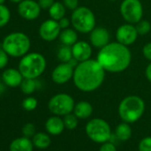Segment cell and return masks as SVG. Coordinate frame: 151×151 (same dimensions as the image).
I'll list each match as a JSON object with an SVG mask.
<instances>
[{"instance_id": "obj_1", "label": "cell", "mask_w": 151, "mask_h": 151, "mask_svg": "<svg viewBox=\"0 0 151 151\" xmlns=\"http://www.w3.org/2000/svg\"><path fill=\"white\" fill-rule=\"evenodd\" d=\"M105 78V69L97 60L79 62L74 69V84L82 92H93L98 89Z\"/></svg>"}, {"instance_id": "obj_2", "label": "cell", "mask_w": 151, "mask_h": 151, "mask_svg": "<svg viewBox=\"0 0 151 151\" xmlns=\"http://www.w3.org/2000/svg\"><path fill=\"white\" fill-rule=\"evenodd\" d=\"M132 60V54L126 45L118 42L109 43L100 50L97 60L105 69L111 73H119L125 70Z\"/></svg>"}, {"instance_id": "obj_3", "label": "cell", "mask_w": 151, "mask_h": 151, "mask_svg": "<svg viewBox=\"0 0 151 151\" xmlns=\"http://www.w3.org/2000/svg\"><path fill=\"white\" fill-rule=\"evenodd\" d=\"M46 68L45 58L38 52L27 53L22 57L18 69L24 78L36 79L45 72Z\"/></svg>"}, {"instance_id": "obj_4", "label": "cell", "mask_w": 151, "mask_h": 151, "mask_svg": "<svg viewBox=\"0 0 151 151\" xmlns=\"http://www.w3.org/2000/svg\"><path fill=\"white\" fill-rule=\"evenodd\" d=\"M145 111L144 101L136 95L125 97L118 106V114L120 118L128 124L137 122Z\"/></svg>"}, {"instance_id": "obj_5", "label": "cell", "mask_w": 151, "mask_h": 151, "mask_svg": "<svg viewBox=\"0 0 151 151\" xmlns=\"http://www.w3.org/2000/svg\"><path fill=\"white\" fill-rule=\"evenodd\" d=\"M1 47L14 58L23 57L30 49V39L22 32L8 34L3 40Z\"/></svg>"}, {"instance_id": "obj_6", "label": "cell", "mask_w": 151, "mask_h": 151, "mask_svg": "<svg viewBox=\"0 0 151 151\" xmlns=\"http://www.w3.org/2000/svg\"><path fill=\"white\" fill-rule=\"evenodd\" d=\"M71 23L74 29L80 33H90L95 28L94 14L86 6L78 7L72 13Z\"/></svg>"}, {"instance_id": "obj_7", "label": "cell", "mask_w": 151, "mask_h": 151, "mask_svg": "<svg viewBox=\"0 0 151 151\" xmlns=\"http://www.w3.org/2000/svg\"><path fill=\"white\" fill-rule=\"evenodd\" d=\"M86 132L93 141L101 144L109 141L112 136L109 123L101 118L90 120L86 126Z\"/></svg>"}, {"instance_id": "obj_8", "label": "cell", "mask_w": 151, "mask_h": 151, "mask_svg": "<svg viewBox=\"0 0 151 151\" xmlns=\"http://www.w3.org/2000/svg\"><path fill=\"white\" fill-rule=\"evenodd\" d=\"M75 107L74 99L67 93H58L52 96L48 102L49 110L56 116H66L72 113Z\"/></svg>"}, {"instance_id": "obj_9", "label": "cell", "mask_w": 151, "mask_h": 151, "mask_svg": "<svg viewBox=\"0 0 151 151\" xmlns=\"http://www.w3.org/2000/svg\"><path fill=\"white\" fill-rule=\"evenodd\" d=\"M120 13L125 22L137 24L142 20V5L139 0H124L120 6Z\"/></svg>"}, {"instance_id": "obj_10", "label": "cell", "mask_w": 151, "mask_h": 151, "mask_svg": "<svg viewBox=\"0 0 151 151\" xmlns=\"http://www.w3.org/2000/svg\"><path fill=\"white\" fill-rule=\"evenodd\" d=\"M41 7L38 2L34 0H23L18 5V13L25 20L33 21L39 17Z\"/></svg>"}, {"instance_id": "obj_11", "label": "cell", "mask_w": 151, "mask_h": 151, "mask_svg": "<svg viewBox=\"0 0 151 151\" xmlns=\"http://www.w3.org/2000/svg\"><path fill=\"white\" fill-rule=\"evenodd\" d=\"M61 29L59 25L58 21L50 19L45 21L39 27L40 37L47 42L55 40L60 37Z\"/></svg>"}, {"instance_id": "obj_12", "label": "cell", "mask_w": 151, "mask_h": 151, "mask_svg": "<svg viewBox=\"0 0 151 151\" xmlns=\"http://www.w3.org/2000/svg\"><path fill=\"white\" fill-rule=\"evenodd\" d=\"M138 35L139 34L137 32L136 27H134L133 24L131 23L120 26L116 33L117 42L126 46L132 45L136 41Z\"/></svg>"}, {"instance_id": "obj_13", "label": "cell", "mask_w": 151, "mask_h": 151, "mask_svg": "<svg viewBox=\"0 0 151 151\" xmlns=\"http://www.w3.org/2000/svg\"><path fill=\"white\" fill-rule=\"evenodd\" d=\"M74 75V68L68 62H62L58 65L52 73V79L55 84L63 85L68 82Z\"/></svg>"}, {"instance_id": "obj_14", "label": "cell", "mask_w": 151, "mask_h": 151, "mask_svg": "<svg viewBox=\"0 0 151 151\" xmlns=\"http://www.w3.org/2000/svg\"><path fill=\"white\" fill-rule=\"evenodd\" d=\"M90 33V42L93 46L101 49L109 44L110 35L105 28H94Z\"/></svg>"}, {"instance_id": "obj_15", "label": "cell", "mask_w": 151, "mask_h": 151, "mask_svg": "<svg viewBox=\"0 0 151 151\" xmlns=\"http://www.w3.org/2000/svg\"><path fill=\"white\" fill-rule=\"evenodd\" d=\"M72 54L78 62L87 60L92 56V46L85 41H78L72 46Z\"/></svg>"}, {"instance_id": "obj_16", "label": "cell", "mask_w": 151, "mask_h": 151, "mask_svg": "<svg viewBox=\"0 0 151 151\" xmlns=\"http://www.w3.org/2000/svg\"><path fill=\"white\" fill-rule=\"evenodd\" d=\"M23 79V76L20 70L16 68H7L2 73V80L4 84L12 88L20 86Z\"/></svg>"}, {"instance_id": "obj_17", "label": "cell", "mask_w": 151, "mask_h": 151, "mask_svg": "<svg viewBox=\"0 0 151 151\" xmlns=\"http://www.w3.org/2000/svg\"><path fill=\"white\" fill-rule=\"evenodd\" d=\"M45 129L51 135H60L65 129L63 119L56 115L49 117L45 122Z\"/></svg>"}, {"instance_id": "obj_18", "label": "cell", "mask_w": 151, "mask_h": 151, "mask_svg": "<svg viewBox=\"0 0 151 151\" xmlns=\"http://www.w3.org/2000/svg\"><path fill=\"white\" fill-rule=\"evenodd\" d=\"M33 142L27 137H21L14 139L10 146V151H33Z\"/></svg>"}, {"instance_id": "obj_19", "label": "cell", "mask_w": 151, "mask_h": 151, "mask_svg": "<svg viewBox=\"0 0 151 151\" xmlns=\"http://www.w3.org/2000/svg\"><path fill=\"white\" fill-rule=\"evenodd\" d=\"M73 111H74V114L79 119H86L92 116L93 109L90 102L82 101L77 104H75Z\"/></svg>"}, {"instance_id": "obj_20", "label": "cell", "mask_w": 151, "mask_h": 151, "mask_svg": "<svg viewBox=\"0 0 151 151\" xmlns=\"http://www.w3.org/2000/svg\"><path fill=\"white\" fill-rule=\"evenodd\" d=\"M60 40L63 45L72 46L74 44L78 42V34L72 29H65L60 31Z\"/></svg>"}, {"instance_id": "obj_21", "label": "cell", "mask_w": 151, "mask_h": 151, "mask_svg": "<svg viewBox=\"0 0 151 151\" xmlns=\"http://www.w3.org/2000/svg\"><path fill=\"white\" fill-rule=\"evenodd\" d=\"M115 135L117 139L121 141H127L132 137V128L128 123H121L116 126Z\"/></svg>"}, {"instance_id": "obj_22", "label": "cell", "mask_w": 151, "mask_h": 151, "mask_svg": "<svg viewBox=\"0 0 151 151\" xmlns=\"http://www.w3.org/2000/svg\"><path fill=\"white\" fill-rule=\"evenodd\" d=\"M32 142L36 147L40 149H45L51 145V138L47 133L37 132L33 136Z\"/></svg>"}, {"instance_id": "obj_23", "label": "cell", "mask_w": 151, "mask_h": 151, "mask_svg": "<svg viewBox=\"0 0 151 151\" xmlns=\"http://www.w3.org/2000/svg\"><path fill=\"white\" fill-rule=\"evenodd\" d=\"M48 12L51 19L55 21H60V19L65 17V14H66L65 6L62 3L54 2V4L48 10Z\"/></svg>"}, {"instance_id": "obj_24", "label": "cell", "mask_w": 151, "mask_h": 151, "mask_svg": "<svg viewBox=\"0 0 151 151\" xmlns=\"http://www.w3.org/2000/svg\"><path fill=\"white\" fill-rule=\"evenodd\" d=\"M37 86V85L36 79H30V78H24L20 86L22 92L27 95L33 93L36 91Z\"/></svg>"}, {"instance_id": "obj_25", "label": "cell", "mask_w": 151, "mask_h": 151, "mask_svg": "<svg viewBox=\"0 0 151 151\" xmlns=\"http://www.w3.org/2000/svg\"><path fill=\"white\" fill-rule=\"evenodd\" d=\"M58 58L61 62H69L73 58L72 47L68 45H63L58 52Z\"/></svg>"}, {"instance_id": "obj_26", "label": "cell", "mask_w": 151, "mask_h": 151, "mask_svg": "<svg viewBox=\"0 0 151 151\" xmlns=\"http://www.w3.org/2000/svg\"><path fill=\"white\" fill-rule=\"evenodd\" d=\"M11 20V12L9 8L3 5H0V28L6 26Z\"/></svg>"}, {"instance_id": "obj_27", "label": "cell", "mask_w": 151, "mask_h": 151, "mask_svg": "<svg viewBox=\"0 0 151 151\" xmlns=\"http://www.w3.org/2000/svg\"><path fill=\"white\" fill-rule=\"evenodd\" d=\"M78 117L76 116L75 114L69 113L66 116H64L63 118V122L65 124V128L68 129V130H74L77 128L78 124Z\"/></svg>"}, {"instance_id": "obj_28", "label": "cell", "mask_w": 151, "mask_h": 151, "mask_svg": "<svg viewBox=\"0 0 151 151\" xmlns=\"http://www.w3.org/2000/svg\"><path fill=\"white\" fill-rule=\"evenodd\" d=\"M136 29L139 35H146L151 29V25L149 22L146 20H141L136 24Z\"/></svg>"}, {"instance_id": "obj_29", "label": "cell", "mask_w": 151, "mask_h": 151, "mask_svg": "<svg viewBox=\"0 0 151 151\" xmlns=\"http://www.w3.org/2000/svg\"><path fill=\"white\" fill-rule=\"evenodd\" d=\"M37 107V100L34 97L25 98L22 101V108L27 111H32Z\"/></svg>"}, {"instance_id": "obj_30", "label": "cell", "mask_w": 151, "mask_h": 151, "mask_svg": "<svg viewBox=\"0 0 151 151\" xmlns=\"http://www.w3.org/2000/svg\"><path fill=\"white\" fill-rule=\"evenodd\" d=\"M138 149L139 151H151V137L147 136L143 138L139 143Z\"/></svg>"}, {"instance_id": "obj_31", "label": "cell", "mask_w": 151, "mask_h": 151, "mask_svg": "<svg viewBox=\"0 0 151 151\" xmlns=\"http://www.w3.org/2000/svg\"><path fill=\"white\" fill-rule=\"evenodd\" d=\"M22 133L25 137L27 138H30L33 137L36 134V128L35 125L32 123H28L26 124L23 128H22Z\"/></svg>"}, {"instance_id": "obj_32", "label": "cell", "mask_w": 151, "mask_h": 151, "mask_svg": "<svg viewBox=\"0 0 151 151\" xmlns=\"http://www.w3.org/2000/svg\"><path fill=\"white\" fill-rule=\"evenodd\" d=\"M9 55L8 53L1 47L0 48V69L5 68L9 61Z\"/></svg>"}, {"instance_id": "obj_33", "label": "cell", "mask_w": 151, "mask_h": 151, "mask_svg": "<svg viewBox=\"0 0 151 151\" xmlns=\"http://www.w3.org/2000/svg\"><path fill=\"white\" fill-rule=\"evenodd\" d=\"M63 5L69 10H76L78 7V0H63Z\"/></svg>"}, {"instance_id": "obj_34", "label": "cell", "mask_w": 151, "mask_h": 151, "mask_svg": "<svg viewBox=\"0 0 151 151\" xmlns=\"http://www.w3.org/2000/svg\"><path fill=\"white\" fill-rule=\"evenodd\" d=\"M99 151H117V150H116V147L113 142L107 141L105 143H102Z\"/></svg>"}, {"instance_id": "obj_35", "label": "cell", "mask_w": 151, "mask_h": 151, "mask_svg": "<svg viewBox=\"0 0 151 151\" xmlns=\"http://www.w3.org/2000/svg\"><path fill=\"white\" fill-rule=\"evenodd\" d=\"M38 4L43 10H49L50 7L54 4V0H38Z\"/></svg>"}, {"instance_id": "obj_36", "label": "cell", "mask_w": 151, "mask_h": 151, "mask_svg": "<svg viewBox=\"0 0 151 151\" xmlns=\"http://www.w3.org/2000/svg\"><path fill=\"white\" fill-rule=\"evenodd\" d=\"M142 52H143L144 57L147 60L151 61V43H147L143 46Z\"/></svg>"}, {"instance_id": "obj_37", "label": "cell", "mask_w": 151, "mask_h": 151, "mask_svg": "<svg viewBox=\"0 0 151 151\" xmlns=\"http://www.w3.org/2000/svg\"><path fill=\"white\" fill-rule=\"evenodd\" d=\"M58 22H59V25H60V27L61 29H68V26H69V24H70L69 20L68 18H66V17H63L62 19H60V21H58Z\"/></svg>"}, {"instance_id": "obj_38", "label": "cell", "mask_w": 151, "mask_h": 151, "mask_svg": "<svg viewBox=\"0 0 151 151\" xmlns=\"http://www.w3.org/2000/svg\"><path fill=\"white\" fill-rule=\"evenodd\" d=\"M146 77H147V80L151 83V63L146 68Z\"/></svg>"}, {"instance_id": "obj_39", "label": "cell", "mask_w": 151, "mask_h": 151, "mask_svg": "<svg viewBox=\"0 0 151 151\" xmlns=\"http://www.w3.org/2000/svg\"><path fill=\"white\" fill-rule=\"evenodd\" d=\"M10 1H12L13 3H16V4H19V3H21L22 1H23V0H10Z\"/></svg>"}, {"instance_id": "obj_40", "label": "cell", "mask_w": 151, "mask_h": 151, "mask_svg": "<svg viewBox=\"0 0 151 151\" xmlns=\"http://www.w3.org/2000/svg\"><path fill=\"white\" fill-rule=\"evenodd\" d=\"M5 1L6 0H0V5H3L5 3Z\"/></svg>"}, {"instance_id": "obj_41", "label": "cell", "mask_w": 151, "mask_h": 151, "mask_svg": "<svg viewBox=\"0 0 151 151\" xmlns=\"http://www.w3.org/2000/svg\"><path fill=\"white\" fill-rule=\"evenodd\" d=\"M2 92H3V89H2V87H1V86H0V95H1V93H2Z\"/></svg>"}, {"instance_id": "obj_42", "label": "cell", "mask_w": 151, "mask_h": 151, "mask_svg": "<svg viewBox=\"0 0 151 151\" xmlns=\"http://www.w3.org/2000/svg\"><path fill=\"white\" fill-rule=\"evenodd\" d=\"M110 1H116V0H110Z\"/></svg>"}]
</instances>
